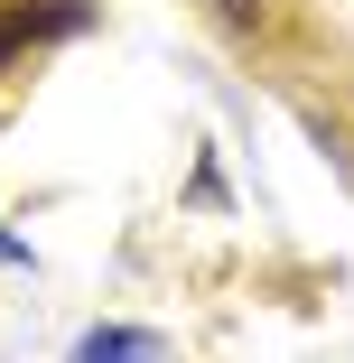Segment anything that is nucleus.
Masks as SVG:
<instances>
[{
    "mask_svg": "<svg viewBox=\"0 0 354 363\" xmlns=\"http://www.w3.org/2000/svg\"><path fill=\"white\" fill-rule=\"evenodd\" d=\"M84 28V10H75V0H56V10H0V65H10V56H28L38 38H75Z\"/></svg>",
    "mask_w": 354,
    "mask_h": 363,
    "instance_id": "1",
    "label": "nucleus"
},
{
    "mask_svg": "<svg viewBox=\"0 0 354 363\" xmlns=\"http://www.w3.org/2000/svg\"><path fill=\"white\" fill-rule=\"evenodd\" d=\"M75 354H94V363H103V354H159V335H140V326H94Z\"/></svg>",
    "mask_w": 354,
    "mask_h": 363,
    "instance_id": "2",
    "label": "nucleus"
},
{
    "mask_svg": "<svg viewBox=\"0 0 354 363\" xmlns=\"http://www.w3.org/2000/svg\"><path fill=\"white\" fill-rule=\"evenodd\" d=\"M215 19H224V28H261V19H270V0H215Z\"/></svg>",
    "mask_w": 354,
    "mask_h": 363,
    "instance_id": "3",
    "label": "nucleus"
},
{
    "mask_svg": "<svg viewBox=\"0 0 354 363\" xmlns=\"http://www.w3.org/2000/svg\"><path fill=\"white\" fill-rule=\"evenodd\" d=\"M0 261H28V242H10V233H0Z\"/></svg>",
    "mask_w": 354,
    "mask_h": 363,
    "instance_id": "4",
    "label": "nucleus"
}]
</instances>
